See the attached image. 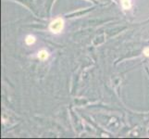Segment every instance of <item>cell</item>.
<instances>
[{"label": "cell", "mask_w": 149, "mask_h": 139, "mask_svg": "<svg viewBox=\"0 0 149 139\" xmlns=\"http://www.w3.org/2000/svg\"><path fill=\"white\" fill-rule=\"evenodd\" d=\"M121 4L124 10H128L131 8V0H121Z\"/></svg>", "instance_id": "7a4b0ae2"}, {"label": "cell", "mask_w": 149, "mask_h": 139, "mask_svg": "<svg viewBox=\"0 0 149 139\" xmlns=\"http://www.w3.org/2000/svg\"><path fill=\"white\" fill-rule=\"evenodd\" d=\"M144 56L149 57V47H145V48L144 49Z\"/></svg>", "instance_id": "5b68a950"}, {"label": "cell", "mask_w": 149, "mask_h": 139, "mask_svg": "<svg viewBox=\"0 0 149 139\" xmlns=\"http://www.w3.org/2000/svg\"><path fill=\"white\" fill-rule=\"evenodd\" d=\"M63 29H64V21L61 18L55 19L54 21H52L51 23L49 24V31L55 34L61 33Z\"/></svg>", "instance_id": "6da1fadb"}, {"label": "cell", "mask_w": 149, "mask_h": 139, "mask_svg": "<svg viewBox=\"0 0 149 139\" xmlns=\"http://www.w3.org/2000/svg\"><path fill=\"white\" fill-rule=\"evenodd\" d=\"M48 56H49L48 52L46 51V50H44V49H42V50H40V51L38 52V58L41 59V60L46 59L48 58Z\"/></svg>", "instance_id": "3957f363"}, {"label": "cell", "mask_w": 149, "mask_h": 139, "mask_svg": "<svg viewBox=\"0 0 149 139\" xmlns=\"http://www.w3.org/2000/svg\"><path fill=\"white\" fill-rule=\"evenodd\" d=\"M36 38H35V36L34 35H32V34H29V35L26 36V38H25V43L27 45H29V46H31V45L34 44V42H35Z\"/></svg>", "instance_id": "277c9868"}]
</instances>
